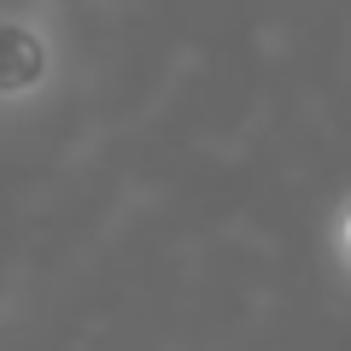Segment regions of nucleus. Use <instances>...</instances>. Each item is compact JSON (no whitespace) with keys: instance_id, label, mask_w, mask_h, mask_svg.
I'll return each instance as SVG.
<instances>
[{"instance_id":"2","label":"nucleus","mask_w":351,"mask_h":351,"mask_svg":"<svg viewBox=\"0 0 351 351\" xmlns=\"http://www.w3.org/2000/svg\"><path fill=\"white\" fill-rule=\"evenodd\" d=\"M334 258H339V269L351 276V199L339 205V217H334Z\"/></svg>"},{"instance_id":"1","label":"nucleus","mask_w":351,"mask_h":351,"mask_svg":"<svg viewBox=\"0 0 351 351\" xmlns=\"http://www.w3.org/2000/svg\"><path fill=\"white\" fill-rule=\"evenodd\" d=\"M59 82V36L29 6H0V106H29Z\"/></svg>"}]
</instances>
